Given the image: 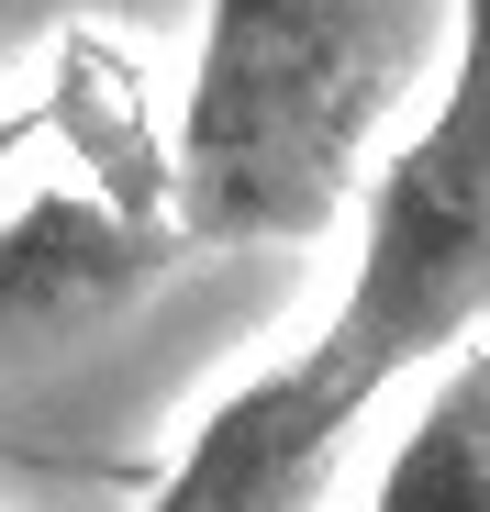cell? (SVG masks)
<instances>
[{"label": "cell", "mask_w": 490, "mask_h": 512, "mask_svg": "<svg viewBox=\"0 0 490 512\" xmlns=\"http://www.w3.org/2000/svg\"><path fill=\"white\" fill-rule=\"evenodd\" d=\"M368 512H490V334L424 368V401L390 435Z\"/></svg>", "instance_id": "5b68a950"}, {"label": "cell", "mask_w": 490, "mask_h": 512, "mask_svg": "<svg viewBox=\"0 0 490 512\" xmlns=\"http://www.w3.org/2000/svg\"><path fill=\"white\" fill-rule=\"evenodd\" d=\"M468 334H490V0H446V78L424 123L368 156L346 290L301 357L379 412Z\"/></svg>", "instance_id": "7a4b0ae2"}, {"label": "cell", "mask_w": 490, "mask_h": 512, "mask_svg": "<svg viewBox=\"0 0 490 512\" xmlns=\"http://www.w3.org/2000/svg\"><path fill=\"white\" fill-rule=\"evenodd\" d=\"M401 78L379 0H201V56L168 134L179 245H312L357 212Z\"/></svg>", "instance_id": "6da1fadb"}, {"label": "cell", "mask_w": 490, "mask_h": 512, "mask_svg": "<svg viewBox=\"0 0 490 512\" xmlns=\"http://www.w3.org/2000/svg\"><path fill=\"white\" fill-rule=\"evenodd\" d=\"M368 423V401H346L301 346L257 379H234L201 423L179 468L156 479L145 512H323V479H335L346 435Z\"/></svg>", "instance_id": "3957f363"}, {"label": "cell", "mask_w": 490, "mask_h": 512, "mask_svg": "<svg viewBox=\"0 0 490 512\" xmlns=\"http://www.w3.org/2000/svg\"><path fill=\"white\" fill-rule=\"evenodd\" d=\"M156 245H179L168 223H112L101 201H45L0 234V334H56L78 312H101L145 268H168Z\"/></svg>", "instance_id": "277c9868"}, {"label": "cell", "mask_w": 490, "mask_h": 512, "mask_svg": "<svg viewBox=\"0 0 490 512\" xmlns=\"http://www.w3.org/2000/svg\"><path fill=\"white\" fill-rule=\"evenodd\" d=\"M23 134H34V112H12V123H0V156H12V145H23Z\"/></svg>", "instance_id": "8992f818"}]
</instances>
